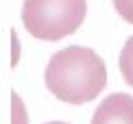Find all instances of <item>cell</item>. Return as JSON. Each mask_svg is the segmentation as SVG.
I'll use <instances>...</instances> for the list:
<instances>
[{"mask_svg": "<svg viewBox=\"0 0 133 124\" xmlns=\"http://www.w3.org/2000/svg\"><path fill=\"white\" fill-rule=\"evenodd\" d=\"M90 124H133V96L118 92L98 105Z\"/></svg>", "mask_w": 133, "mask_h": 124, "instance_id": "cell-3", "label": "cell"}, {"mask_svg": "<svg viewBox=\"0 0 133 124\" xmlns=\"http://www.w3.org/2000/svg\"><path fill=\"white\" fill-rule=\"evenodd\" d=\"M120 74L127 85L133 87V37L124 42L122 52H120Z\"/></svg>", "mask_w": 133, "mask_h": 124, "instance_id": "cell-4", "label": "cell"}, {"mask_svg": "<svg viewBox=\"0 0 133 124\" xmlns=\"http://www.w3.org/2000/svg\"><path fill=\"white\" fill-rule=\"evenodd\" d=\"M85 11V0H24L22 24L33 37L57 42L81 29Z\"/></svg>", "mask_w": 133, "mask_h": 124, "instance_id": "cell-2", "label": "cell"}, {"mask_svg": "<svg viewBox=\"0 0 133 124\" xmlns=\"http://www.w3.org/2000/svg\"><path fill=\"white\" fill-rule=\"evenodd\" d=\"M44 81L55 98L70 105H83L105 89L107 67L92 48L68 46L50 57Z\"/></svg>", "mask_w": 133, "mask_h": 124, "instance_id": "cell-1", "label": "cell"}, {"mask_svg": "<svg viewBox=\"0 0 133 124\" xmlns=\"http://www.w3.org/2000/svg\"><path fill=\"white\" fill-rule=\"evenodd\" d=\"M114 7L120 13V18L133 24V0H114Z\"/></svg>", "mask_w": 133, "mask_h": 124, "instance_id": "cell-5", "label": "cell"}, {"mask_svg": "<svg viewBox=\"0 0 133 124\" xmlns=\"http://www.w3.org/2000/svg\"><path fill=\"white\" fill-rule=\"evenodd\" d=\"M48 124H65V122H48Z\"/></svg>", "mask_w": 133, "mask_h": 124, "instance_id": "cell-6", "label": "cell"}]
</instances>
